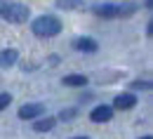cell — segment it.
<instances>
[{
    "label": "cell",
    "mask_w": 153,
    "mask_h": 139,
    "mask_svg": "<svg viewBox=\"0 0 153 139\" xmlns=\"http://www.w3.org/2000/svg\"><path fill=\"white\" fill-rule=\"evenodd\" d=\"M82 5H85V0H57L59 10H78Z\"/></svg>",
    "instance_id": "11"
},
{
    "label": "cell",
    "mask_w": 153,
    "mask_h": 139,
    "mask_svg": "<svg viewBox=\"0 0 153 139\" xmlns=\"http://www.w3.org/2000/svg\"><path fill=\"white\" fill-rule=\"evenodd\" d=\"M141 139H151V137H141Z\"/></svg>",
    "instance_id": "16"
},
{
    "label": "cell",
    "mask_w": 153,
    "mask_h": 139,
    "mask_svg": "<svg viewBox=\"0 0 153 139\" xmlns=\"http://www.w3.org/2000/svg\"><path fill=\"white\" fill-rule=\"evenodd\" d=\"M10 101H12V94H10V92H2V94H0V111H2V109H7V106H10Z\"/></svg>",
    "instance_id": "13"
},
{
    "label": "cell",
    "mask_w": 153,
    "mask_h": 139,
    "mask_svg": "<svg viewBox=\"0 0 153 139\" xmlns=\"http://www.w3.org/2000/svg\"><path fill=\"white\" fill-rule=\"evenodd\" d=\"M130 87H132V90H151V83H149V80H134Z\"/></svg>",
    "instance_id": "12"
},
{
    "label": "cell",
    "mask_w": 153,
    "mask_h": 139,
    "mask_svg": "<svg viewBox=\"0 0 153 139\" xmlns=\"http://www.w3.org/2000/svg\"><path fill=\"white\" fill-rule=\"evenodd\" d=\"M134 104H137V97H134L132 92H123V94H118V97L113 99V106H111V109L130 111V109H134Z\"/></svg>",
    "instance_id": "4"
},
{
    "label": "cell",
    "mask_w": 153,
    "mask_h": 139,
    "mask_svg": "<svg viewBox=\"0 0 153 139\" xmlns=\"http://www.w3.org/2000/svg\"><path fill=\"white\" fill-rule=\"evenodd\" d=\"M28 14H31V10L19 2H10V5L0 7V17L10 24H24V21H28Z\"/></svg>",
    "instance_id": "3"
},
{
    "label": "cell",
    "mask_w": 153,
    "mask_h": 139,
    "mask_svg": "<svg viewBox=\"0 0 153 139\" xmlns=\"http://www.w3.org/2000/svg\"><path fill=\"white\" fill-rule=\"evenodd\" d=\"M90 118H92V123H108V120L113 118V109H111V106H106V104H101V106L92 109Z\"/></svg>",
    "instance_id": "5"
},
{
    "label": "cell",
    "mask_w": 153,
    "mask_h": 139,
    "mask_svg": "<svg viewBox=\"0 0 153 139\" xmlns=\"http://www.w3.org/2000/svg\"><path fill=\"white\" fill-rule=\"evenodd\" d=\"M73 47H76L78 52H87V54H92V52H97V50H99L97 40H94V38H85V36L73 40Z\"/></svg>",
    "instance_id": "6"
},
{
    "label": "cell",
    "mask_w": 153,
    "mask_h": 139,
    "mask_svg": "<svg viewBox=\"0 0 153 139\" xmlns=\"http://www.w3.org/2000/svg\"><path fill=\"white\" fill-rule=\"evenodd\" d=\"M19 59V52L17 50H0V68H10L14 61Z\"/></svg>",
    "instance_id": "8"
},
{
    "label": "cell",
    "mask_w": 153,
    "mask_h": 139,
    "mask_svg": "<svg viewBox=\"0 0 153 139\" xmlns=\"http://www.w3.org/2000/svg\"><path fill=\"white\" fill-rule=\"evenodd\" d=\"M73 116H76V111H61V113H59L61 120H68V118H73Z\"/></svg>",
    "instance_id": "14"
},
{
    "label": "cell",
    "mask_w": 153,
    "mask_h": 139,
    "mask_svg": "<svg viewBox=\"0 0 153 139\" xmlns=\"http://www.w3.org/2000/svg\"><path fill=\"white\" fill-rule=\"evenodd\" d=\"M54 123H57V118H52V116H47V118H40L33 127L38 130V132H50L52 127H54Z\"/></svg>",
    "instance_id": "10"
},
{
    "label": "cell",
    "mask_w": 153,
    "mask_h": 139,
    "mask_svg": "<svg viewBox=\"0 0 153 139\" xmlns=\"http://www.w3.org/2000/svg\"><path fill=\"white\" fill-rule=\"evenodd\" d=\"M31 28H33V33L38 38H54V36L61 33V21L54 14H42L38 19H33Z\"/></svg>",
    "instance_id": "1"
},
{
    "label": "cell",
    "mask_w": 153,
    "mask_h": 139,
    "mask_svg": "<svg viewBox=\"0 0 153 139\" xmlns=\"http://www.w3.org/2000/svg\"><path fill=\"white\" fill-rule=\"evenodd\" d=\"M42 111H45L42 104H24L19 109V118L21 120H31V118H36V116H40Z\"/></svg>",
    "instance_id": "7"
},
{
    "label": "cell",
    "mask_w": 153,
    "mask_h": 139,
    "mask_svg": "<svg viewBox=\"0 0 153 139\" xmlns=\"http://www.w3.org/2000/svg\"><path fill=\"white\" fill-rule=\"evenodd\" d=\"M73 139H87V137H73Z\"/></svg>",
    "instance_id": "15"
},
{
    "label": "cell",
    "mask_w": 153,
    "mask_h": 139,
    "mask_svg": "<svg viewBox=\"0 0 153 139\" xmlns=\"http://www.w3.org/2000/svg\"><path fill=\"white\" fill-rule=\"evenodd\" d=\"M137 12V5L134 2H123V5H99L94 7L97 17H104V19H111V17H130Z\"/></svg>",
    "instance_id": "2"
},
{
    "label": "cell",
    "mask_w": 153,
    "mask_h": 139,
    "mask_svg": "<svg viewBox=\"0 0 153 139\" xmlns=\"http://www.w3.org/2000/svg\"><path fill=\"white\" fill-rule=\"evenodd\" d=\"M61 83L68 85V87H85V85H87V76H78V73H73V76H64Z\"/></svg>",
    "instance_id": "9"
}]
</instances>
